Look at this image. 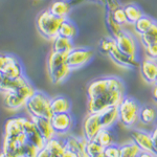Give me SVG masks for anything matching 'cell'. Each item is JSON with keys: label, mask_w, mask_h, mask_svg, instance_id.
<instances>
[{"label": "cell", "mask_w": 157, "mask_h": 157, "mask_svg": "<svg viewBox=\"0 0 157 157\" xmlns=\"http://www.w3.org/2000/svg\"><path fill=\"white\" fill-rule=\"evenodd\" d=\"M27 78L24 77H21L19 78H6L0 72V92H3L4 94L6 93H9L11 91L16 90L17 88H19L21 85H23L25 82H27Z\"/></svg>", "instance_id": "ac0fdd59"}, {"label": "cell", "mask_w": 157, "mask_h": 157, "mask_svg": "<svg viewBox=\"0 0 157 157\" xmlns=\"http://www.w3.org/2000/svg\"><path fill=\"white\" fill-rule=\"evenodd\" d=\"M111 18H112L113 22L118 25V26H121V25H125L126 23H128L127 21V17H126L125 11H124V7H117L114 11L112 12V15H111Z\"/></svg>", "instance_id": "836d02e7"}, {"label": "cell", "mask_w": 157, "mask_h": 157, "mask_svg": "<svg viewBox=\"0 0 157 157\" xmlns=\"http://www.w3.org/2000/svg\"><path fill=\"white\" fill-rule=\"evenodd\" d=\"M25 117H13L6 121L4 126V137H16L24 133Z\"/></svg>", "instance_id": "2e32d148"}, {"label": "cell", "mask_w": 157, "mask_h": 157, "mask_svg": "<svg viewBox=\"0 0 157 157\" xmlns=\"http://www.w3.org/2000/svg\"><path fill=\"white\" fill-rule=\"evenodd\" d=\"M104 156L105 157H121L120 146L116 145L114 143L108 147H105V148H104Z\"/></svg>", "instance_id": "d590c367"}, {"label": "cell", "mask_w": 157, "mask_h": 157, "mask_svg": "<svg viewBox=\"0 0 157 157\" xmlns=\"http://www.w3.org/2000/svg\"><path fill=\"white\" fill-rule=\"evenodd\" d=\"M35 91H36V89L34 88V86L30 84L29 81H27L19 88H17L16 90L6 93V95H4V106L7 109H12V110H17V109L25 107L27 101L34 94Z\"/></svg>", "instance_id": "8992f818"}, {"label": "cell", "mask_w": 157, "mask_h": 157, "mask_svg": "<svg viewBox=\"0 0 157 157\" xmlns=\"http://www.w3.org/2000/svg\"><path fill=\"white\" fill-rule=\"evenodd\" d=\"M131 139L137 145L140 151L153 152V140L151 132L141 129H134L131 132Z\"/></svg>", "instance_id": "7c38bea8"}, {"label": "cell", "mask_w": 157, "mask_h": 157, "mask_svg": "<svg viewBox=\"0 0 157 157\" xmlns=\"http://www.w3.org/2000/svg\"><path fill=\"white\" fill-rule=\"evenodd\" d=\"M155 20H154L152 17L148 16V15H144L140 19L134 24V29H135V32L140 36V35L145 34L147 30L150 29V27L155 23Z\"/></svg>", "instance_id": "f1b7e54d"}, {"label": "cell", "mask_w": 157, "mask_h": 157, "mask_svg": "<svg viewBox=\"0 0 157 157\" xmlns=\"http://www.w3.org/2000/svg\"><path fill=\"white\" fill-rule=\"evenodd\" d=\"M4 77L10 78H19L21 77H23V67L20 64L19 60L16 57L12 56L11 60L9 61V63L4 66L3 69L0 71Z\"/></svg>", "instance_id": "e0dca14e"}, {"label": "cell", "mask_w": 157, "mask_h": 157, "mask_svg": "<svg viewBox=\"0 0 157 157\" xmlns=\"http://www.w3.org/2000/svg\"><path fill=\"white\" fill-rule=\"evenodd\" d=\"M47 72L54 84H61L64 82L71 72L67 64V55L52 50L47 58Z\"/></svg>", "instance_id": "7a4b0ae2"}, {"label": "cell", "mask_w": 157, "mask_h": 157, "mask_svg": "<svg viewBox=\"0 0 157 157\" xmlns=\"http://www.w3.org/2000/svg\"><path fill=\"white\" fill-rule=\"evenodd\" d=\"M24 134L26 136L27 141L33 145H35L39 150H42L45 147V139L42 137L40 134L39 130L36 127L35 123L33 121L32 118H25L24 121Z\"/></svg>", "instance_id": "30bf717a"}, {"label": "cell", "mask_w": 157, "mask_h": 157, "mask_svg": "<svg viewBox=\"0 0 157 157\" xmlns=\"http://www.w3.org/2000/svg\"><path fill=\"white\" fill-rule=\"evenodd\" d=\"M70 108H71V104L67 98L58 95L52 98V111L54 114L70 112Z\"/></svg>", "instance_id": "d4e9b609"}, {"label": "cell", "mask_w": 157, "mask_h": 157, "mask_svg": "<svg viewBox=\"0 0 157 157\" xmlns=\"http://www.w3.org/2000/svg\"><path fill=\"white\" fill-rule=\"evenodd\" d=\"M88 113H101L111 107H118L125 98L123 80L114 75L98 78L87 86Z\"/></svg>", "instance_id": "6da1fadb"}, {"label": "cell", "mask_w": 157, "mask_h": 157, "mask_svg": "<svg viewBox=\"0 0 157 157\" xmlns=\"http://www.w3.org/2000/svg\"><path fill=\"white\" fill-rule=\"evenodd\" d=\"M52 124L57 135H63L70 131L73 125V120L70 112L58 113L52 116Z\"/></svg>", "instance_id": "8fae6325"}, {"label": "cell", "mask_w": 157, "mask_h": 157, "mask_svg": "<svg viewBox=\"0 0 157 157\" xmlns=\"http://www.w3.org/2000/svg\"><path fill=\"white\" fill-rule=\"evenodd\" d=\"M37 157H50V155H49L48 151H47L45 148H43L42 150H40L39 154L37 155Z\"/></svg>", "instance_id": "60d3db41"}, {"label": "cell", "mask_w": 157, "mask_h": 157, "mask_svg": "<svg viewBox=\"0 0 157 157\" xmlns=\"http://www.w3.org/2000/svg\"><path fill=\"white\" fill-rule=\"evenodd\" d=\"M114 39L116 48L118 50L130 57L137 58V42L130 33L121 30L117 35H115Z\"/></svg>", "instance_id": "ba28073f"}, {"label": "cell", "mask_w": 157, "mask_h": 157, "mask_svg": "<svg viewBox=\"0 0 157 157\" xmlns=\"http://www.w3.org/2000/svg\"><path fill=\"white\" fill-rule=\"evenodd\" d=\"M94 140L100 144L101 146H103L104 148L114 144V137H113V134L111 132V129L103 128L102 130L98 132Z\"/></svg>", "instance_id": "4dcf8cb0"}, {"label": "cell", "mask_w": 157, "mask_h": 157, "mask_svg": "<svg viewBox=\"0 0 157 157\" xmlns=\"http://www.w3.org/2000/svg\"><path fill=\"white\" fill-rule=\"evenodd\" d=\"M140 42L145 47L157 44V22L152 25L150 29L147 30L145 34L140 35Z\"/></svg>", "instance_id": "83f0119b"}, {"label": "cell", "mask_w": 157, "mask_h": 157, "mask_svg": "<svg viewBox=\"0 0 157 157\" xmlns=\"http://www.w3.org/2000/svg\"><path fill=\"white\" fill-rule=\"evenodd\" d=\"M30 117H45L52 118L54 115L52 111V98L46 93L36 90L29 98L25 105Z\"/></svg>", "instance_id": "3957f363"}, {"label": "cell", "mask_w": 157, "mask_h": 157, "mask_svg": "<svg viewBox=\"0 0 157 157\" xmlns=\"http://www.w3.org/2000/svg\"><path fill=\"white\" fill-rule=\"evenodd\" d=\"M100 116L103 128L111 129L113 126H115L116 123L120 121L118 107H111L109 109H106V110L100 113Z\"/></svg>", "instance_id": "ffe728a7"}, {"label": "cell", "mask_w": 157, "mask_h": 157, "mask_svg": "<svg viewBox=\"0 0 157 157\" xmlns=\"http://www.w3.org/2000/svg\"><path fill=\"white\" fill-rule=\"evenodd\" d=\"M77 35H78L77 25L67 18L63 20V22L61 23L59 29V36L72 40L77 37Z\"/></svg>", "instance_id": "484cf974"}, {"label": "cell", "mask_w": 157, "mask_h": 157, "mask_svg": "<svg viewBox=\"0 0 157 157\" xmlns=\"http://www.w3.org/2000/svg\"><path fill=\"white\" fill-rule=\"evenodd\" d=\"M98 47H100V50L103 54L109 55L116 47L115 39L114 38H103L100 41Z\"/></svg>", "instance_id": "d6a6232c"}, {"label": "cell", "mask_w": 157, "mask_h": 157, "mask_svg": "<svg viewBox=\"0 0 157 157\" xmlns=\"http://www.w3.org/2000/svg\"><path fill=\"white\" fill-rule=\"evenodd\" d=\"M138 157H157L156 154L154 152H145V151H141L140 154L138 155Z\"/></svg>", "instance_id": "ab89813d"}, {"label": "cell", "mask_w": 157, "mask_h": 157, "mask_svg": "<svg viewBox=\"0 0 157 157\" xmlns=\"http://www.w3.org/2000/svg\"><path fill=\"white\" fill-rule=\"evenodd\" d=\"M108 56L110 57V59L112 60L113 62L118 65V66H121L124 68H135L139 66V64H140V63L138 62L137 58L130 57V56L124 54V52L118 50L116 47Z\"/></svg>", "instance_id": "5bb4252c"}, {"label": "cell", "mask_w": 157, "mask_h": 157, "mask_svg": "<svg viewBox=\"0 0 157 157\" xmlns=\"http://www.w3.org/2000/svg\"><path fill=\"white\" fill-rule=\"evenodd\" d=\"M93 157H105V156H104V153H103V154H98V155H97V156H93Z\"/></svg>", "instance_id": "ee69618b"}, {"label": "cell", "mask_w": 157, "mask_h": 157, "mask_svg": "<svg viewBox=\"0 0 157 157\" xmlns=\"http://www.w3.org/2000/svg\"><path fill=\"white\" fill-rule=\"evenodd\" d=\"M153 98H154V101L157 103V86H155L154 89H153Z\"/></svg>", "instance_id": "b9f144b4"}, {"label": "cell", "mask_w": 157, "mask_h": 157, "mask_svg": "<svg viewBox=\"0 0 157 157\" xmlns=\"http://www.w3.org/2000/svg\"><path fill=\"white\" fill-rule=\"evenodd\" d=\"M102 129L100 113H88L83 121V137L86 140H94Z\"/></svg>", "instance_id": "9c48e42d"}, {"label": "cell", "mask_w": 157, "mask_h": 157, "mask_svg": "<svg viewBox=\"0 0 157 157\" xmlns=\"http://www.w3.org/2000/svg\"><path fill=\"white\" fill-rule=\"evenodd\" d=\"M30 118L35 123V125H36V127L39 130L40 134L45 139V141H48L50 139L57 137V133H56L55 129L52 127V120L50 118H45V117H30Z\"/></svg>", "instance_id": "9a60e30c"}, {"label": "cell", "mask_w": 157, "mask_h": 157, "mask_svg": "<svg viewBox=\"0 0 157 157\" xmlns=\"http://www.w3.org/2000/svg\"><path fill=\"white\" fill-rule=\"evenodd\" d=\"M146 57L150 58V59L157 60V44L149 45V46L145 47Z\"/></svg>", "instance_id": "8d00e7d4"}, {"label": "cell", "mask_w": 157, "mask_h": 157, "mask_svg": "<svg viewBox=\"0 0 157 157\" xmlns=\"http://www.w3.org/2000/svg\"><path fill=\"white\" fill-rule=\"evenodd\" d=\"M63 20L64 19L58 18L54 14H52L49 10H45L40 13L37 17V29L45 39L54 40L56 37L59 36V29Z\"/></svg>", "instance_id": "277c9868"}, {"label": "cell", "mask_w": 157, "mask_h": 157, "mask_svg": "<svg viewBox=\"0 0 157 157\" xmlns=\"http://www.w3.org/2000/svg\"><path fill=\"white\" fill-rule=\"evenodd\" d=\"M152 140H153V152L157 156V126L152 130Z\"/></svg>", "instance_id": "f35d334b"}, {"label": "cell", "mask_w": 157, "mask_h": 157, "mask_svg": "<svg viewBox=\"0 0 157 157\" xmlns=\"http://www.w3.org/2000/svg\"><path fill=\"white\" fill-rule=\"evenodd\" d=\"M124 11H125L126 17H127V21L130 24H135L141 17L144 16V12L136 4L129 3L124 6Z\"/></svg>", "instance_id": "4316f807"}, {"label": "cell", "mask_w": 157, "mask_h": 157, "mask_svg": "<svg viewBox=\"0 0 157 157\" xmlns=\"http://www.w3.org/2000/svg\"><path fill=\"white\" fill-rule=\"evenodd\" d=\"M75 48L72 40L67 38L58 36L52 40V50L59 54L68 55L71 50Z\"/></svg>", "instance_id": "603a6c76"}, {"label": "cell", "mask_w": 157, "mask_h": 157, "mask_svg": "<svg viewBox=\"0 0 157 157\" xmlns=\"http://www.w3.org/2000/svg\"><path fill=\"white\" fill-rule=\"evenodd\" d=\"M139 70L144 80L149 84H154L157 77V60L145 58L139 64Z\"/></svg>", "instance_id": "4fadbf2b"}, {"label": "cell", "mask_w": 157, "mask_h": 157, "mask_svg": "<svg viewBox=\"0 0 157 157\" xmlns=\"http://www.w3.org/2000/svg\"><path fill=\"white\" fill-rule=\"evenodd\" d=\"M65 146L67 149L71 150L75 153H78L81 157H87L85 152V147L87 140L84 137H78L75 135H69L64 139Z\"/></svg>", "instance_id": "d6986e66"}, {"label": "cell", "mask_w": 157, "mask_h": 157, "mask_svg": "<svg viewBox=\"0 0 157 157\" xmlns=\"http://www.w3.org/2000/svg\"><path fill=\"white\" fill-rule=\"evenodd\" d=\"M157 120V110L155 107L145 105L140 107L139 111V121L144 125H153Z\"/></svg>", "instance_id": "cb8c5ba5"}, {"label": "cell", "mask_w": 157, "mask_h": 157, "mask_svg": "<svg viewBox=\"0 0 157 157\" xmlns=\"http://www.w3.org/2000/svg\"><path fill=\"white\" fill-rule=\"evenodd\" d=\"M40 150L35 145L26 141L22 149V157H37Z\"/></svg>", "instance_id": "e575fe53"}, {"label": "cell", "mask_w": 157, "mask_h": 157, "mask_svg": "<svg viewBox=\"0 0 157 157\" xmlns=\"http://www.w3.org/2000/svg\"><path fill=\"white\" fill-rule=\"evenodd\" d=\"M154 85L157 86V77H156V78H155V82H154Z\"/></svg>", "instance_id": "f6af8a7d"}, {"label": "cell", "mask_w": 157, "mask_h": 157, "mask_svg": "<svg viewBox=\"0 0 157 157\" xmlns=\"http://www.w3.org/2000/svg\"><path fill=\"white\" fill-rule=\"evenodd\" d=\"M140 107L137 101L131 97L123 98L121 103L118 105L120 112V123L126 128H133L139 121V111Z\"/></svg>", "instance_id": "5b68a950"}, {"label": "cell", "mask_w": 157, "mask_h": 157, "mask_svg": "<svg viewBox=\"0 0 157 157\" xmlns=\"http://www.w3.org/2000/svg\"><path fill=\"white\" fill-rule=\"evenodd\" d=\"M94 57V52L88 47H75L67 55V64L71 70L87 65Z\"/></svg>", "instance_id": "52a82bcc"}, {"label": "cell", "mask_w": 157, "mask_h": 157, "mask_svg": "<svg viewBox=\"0 0 157 157\" xmlns=\"http://www.w3.org/2000/svg\"><path fill=\"white\" fill-rule=\"evenodd\" d=\"M121 157H138L140 154V149L132 140L130 143H126L120 146Z\"/></svg>", "instance_id": "f546056e"}, {"label": "cell", "mask_w": 157, "mask_h": 157, "mask_svg": "<svg viewBox=\"0 0 157 157\" xmlns=\"http://www.w3.org/2000/svg\"><path fill=\"white\" fill-rule=\"evenodd\" d=\"M48 10L58 18L66 19L71 11V4L68 0H54Z\"/></svg>", "instance_id": "44dd1931"}, {"label": "cell", "mask_w": 157, "mask_h": 157, "mask_svg": "<svg viewBox=\"0 0 157 157\" xmlns=\"http://www.w3.org/2000/svg\"><path fill=\"white\" fill-rule=\"evenodd\" d=\"M85 152L87 157H93L97 156L98 154L104 153V147L101 146L100 144L95 140H87L85 147Z\"/></svg>", "instance_id": "1f68e13d"}, {"label": "cell", "mask_w": 157, "mask_h": 157, "mask_svg": "<svg viewBox=\"0 0 157 157\" xmlns=\"http://www.w3.org/2000/svg\"><path fill=\"white\" fill-rule=\"evenodd\" d=\"M12 55H6V54H0V71L4 68V66L9 63L11 60Z\"/></svg>", "instance_id": "74e56055"}, {"label": "cell", "mask_w": 157, "mask_h": 157, "mask_svg": "<svg viewBox=\"0 0 157 157\" xmlns=\"http://www.w3.org/2000/svg\"><path fill=\"white\" fill-rule=\"evenodd\" d=\"M44 148L48 151L50 157H62L65 149H66V146H65V141L63 139L55 137L46 141Z\"/></svg>", "instance_id": "7402d4cb"}, {"label": "cell", "mask_w": 157, "mask_h": 157, "mask_svg": "<svg viewBox=\"0 0 157 157\" xmlns=\"http://www.w3.org/2000/svg\"><path fill=\"white\" fill-rule=\"evenodd\" d=\"M0 157H14V156L11 155V154H9V153H6V152L1 151L0 152Z\"/></svg>", "instance_id": "7bdbcfd3"}]
</instances>
